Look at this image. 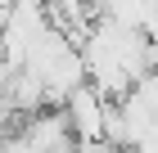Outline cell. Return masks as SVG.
<instances>
[{
  "mask_svg": "<svg viewBox=\"0 0 158 153\" xmlns=\"http://www.w3.org/2000/svg\"><path fill=\"white\" fill-rule=\"evenodd\" d=\"M9 5H18V0H0V9H9Z\"/></svg>",
  "mask_w": 158,
  "mask_h": 153,
  "instance_id": "obj_5",
  "label": "cell"
},
{
  "mask_svg": "<svg viewBox=\"0 0 158 153\" xmlns=\"http://www.w3.org/2000/svg\"><path fill=\"white\" fill-rule=\"evenodd\" d=\"M59 153H77V144H73V149H59Z\"/></svg>",
  "mask_w": 158,
  "mask_h": 153,
  "instance_id": "obj_6",
  "label": "cell"
},
{
  "mask_svg": "<svg viewBox=\"0 0 158 153\" xmlns=\"http://www.w3.org/2000/svg\"><path fill=\"white\" fill-rule=\"evenodd\" d=\"M77 153H118L113 140H77Z\"/></svg>",
  "mask_w": 158,
  "mask_h": 153,
  "instance_id": "obj_2",
  "label": "cell"
},
{
  "mask_svg": "<svg viewBox=\"0 0 158 153\" xmlns=\"http://www.w3.org/2000/svg\"><path fill=\"white\" fill-rule=\"evenodd\" d=\"M63 113L73 122V135L77 140H104V117H109V99L86 81L77 86L68 99H63Z\"/></svg>",
  "mask_w": 158,
  "mask_h": 153,
  "instance_id": "obj_1",
  "label": "cell"
},
{
  "mask_svg": "<svg viewBox=\"0 0 158 153\" xmlns=\"http://www.w3.org/2000/svg\"><path fill=\"white\" fill-rule=\"evenodd\" d=\"M145 144H149V149H154V153H158V131H154V135H149V140H145Z\"/></svg>",
  "mask_w": 158,
  "mask_h": 153,
  "instance_id": "obj_4",
  "label": "cell"
},
{
  "mask_svg": "<svg viewBox=\"0 0 158 153\" xmlns=\"http://www.w3.org/2000/svg\"><path fill=\"white\" fill-rule=\"evenodd\" d=\"M118 153H154V149H149V144H122Z\"/></svg>",
  "mask_w": 158,
  "mask_h": 153,
  "instance_id": "obj_3",
  "label": "cell"
}]
</instances>
